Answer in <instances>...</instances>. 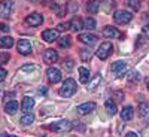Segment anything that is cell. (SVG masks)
Segmentation results:
<instances>
[{
  "instance_id": "cell-1",
  "label": "cell",
  "mask_w": 149,
  "mask_h": 137,
  "mask_svg": "<svg viewBox=\"0 0 149 137\" xmlns=\"http://www.w3.org/2000/svg\"><path fill=\"white\" fill-rule=\"evenodd\" d=\"M74 92H76V82H74L73 79H70V78L66 79L64 83H63V86L60 88V95L69 98V97H72Z\"/></svg>"
},
{
  "instance_id": "cell-2",
  "label": "cell",
  "mask_w": 149,
  "mask_h": 137,
  "mask_svg": "<svg viewBox=\"0 0 149 137\" xmlns=\"http://www.w3.org/2000/svg\"><path fill=\"white\" fill-rule=\"evenodd\" d=\"M112 52H113V45L110 42H103L102 46L98 48V51H97V57L100 60H106V58L110 57Z\"/></svg>"
},
{
  "instance_id": "cell-3",
  "label": "cell",
  "mask_w": 149,
  "mask_h": 137,
  "mask_svg": "<svg viewBox=\"0 0 149 137\" xmlns=\"http://www.w3.org/2000/svg\"><path fill=\"white\" fill-rule=\"evenodd\" d=\"M49 128H51L52 131H55V133H67V131H70V130L73 128V125H72L70 121L63 119V121H58V122L52 124Z\"/></svg>"
},
{
  "instance_id": "cell-4",
  "label": "cell",
  "mask_w": 149,
  "mask_h": 137,
  "mask_svg": "<svg viewBox=\"0 0 149 137\" xmlns=\"http://www.w3.org/2000/svg\"><path fill=\"white\" fill-rule=\"evenodd\" d=\"M113 19L116 24H128L133 19V15L127 10H118L116 14L113 15Z\"/></svg>"
},
{
  "instance_id": "cell-5",
  "label": "cell",
  "mask_w": 149,
  "mask_h": 137,
  "mask_svg": "<svg viewBox=\"0 0 149 137\" xmlns=\"http://www.w3.org/2000/svg\"><path fill=\"white\" fill-rule=\"evenodd\" d=\"M112 72H113V74L116 78H121L127 72V63L125 61H116V63L112 64Z\"/></svg>"
},
{
  "instance_id": "cell-6",
  "label": "cell",
  "mask_w": 149,
  "mask_h": 137,
  "mask_svg": "<svg viewBox=\"0 0 149 137\" xmlns=\"http://www.w3.org/2000/svg\"><path fill=\"white\" fill-rule=\"evenodd\" d=\"M46 76H48V81L51 83H58L61 81V72L55 67H49L46 70Z\"/></svg>"
},
{
  "instance_id": "cell-7",
  "label": "cell",
  "mask_w": 149,
  "mask_h": 137,
  "mask_svg": "<svg viewBox=\"0 0 149 137\" xmlns=\"http://www.w3.org/2000/svg\"><path fill=\"white\" fill-rule=\"evenodd\" d=\"M10 12H12V2H9V0L0 2V18H9Z\"/></svg>"
},
{
  "instance_id": "cell-8",
  "label": "cell",
  "mask_w": 149,
  "mask_h": 137,
  "mask_svg": "<svg viewBox=\"0 0 149 137\" xmlns=\"http://www.w3.org/2000/svg\"><path fill=\"white\" fill-rule=\"evenodd\" d=\"M26 22L29 24V26H31V27H37V26H40V24L43 22V17L40 14H37V12H34V14H30L26 18Z\"/></svg>"
},
{
  "instance_id": "cell-9",
  "label": "cell",
  "mask_w": 149,
  "mask_h": 137,
  "mask_svg": "<svg viewBox=\"0 0 149 137\" xmlns=\"http://www.w3.org/2000/svg\"><path fill=\"white\" fill-rule=\"evenodd\" d=\"M57 60H58V52L54 49H46L43 52V61L46 64H54Z\"/></svg>"
},
{
  "instance_id": "cell-10",
  "label": "cell",
  "mask_w": 149,
  "mask_h": 137,
  "mask_svg": "<svg viewBox=\"0 0 149 137\" xmlns=\"http://www.w3.org/2000/svg\"><path fill=\"white\" fill-rule=\"evenodd\" d=\"M17 49H18V52H19V54H22V55H29V54L31 52V43H30L29 40H26V39H22V40L18 42Z\"/></svg>"
},
{
  "instance_id": "cell-11",
  "label": "cell",
  "mask_w": 149,
  "mask_h": 137,
  "mask_svg": "<svg viewBox=\"0 0 149 137\" xmlns=\"http://www.w3.org/2000/svg\"><path fill=\"white\" fill-rule=\"evenodd\" d=\"M78 40H81L82 43H86V45H94L97 42V36L95 34H91V33H84V34H79L78 36Z\"/></svg>"
},
{
  "instance_id": "cell-12",
  "label": "cell",
  "mask_w": 149,
  "mask_h": 137,
  "mask_svg": "<svg viewBox=\"0 0 149 137\" xmlns=\"http://www.w3.org/2000/svg\"><path fill=\"white\" fill-rule=\"evenodd\" d=\"M95 109V103H93V102H88V103H84V104H81V106H78V113L79 115H86V113H90V112H93Z\"/></svg>"
},
{
  "instance_id": "cell-13",
  "label": "cell",
  "mask_w": 149,
  "mask_h": 137,
  "mask_svg": "<svg viewBox=\"0 0 149 137\" xmlns=\"http://www.w3.org/2000/svg\"><path fill=\"white\" fill-rule=\"evenodd\" d=\"M103 36L104 37H112V39H116V37H121V33L118 31V29L112 27V26H106L103 29Z\"/></svg>"
},
{
  "instance_id": "cell-14",
  "label": "cell",
  "mask_w": 149,
  "mask_h": 137,
  "mask_svg": "<svg viewBox=\"0 0 149 137\" xmlns=\"http://www.w3.org/2000/svg\"><path fill=\"white\" fill-rule=\"evenodd\" d=\"M57 37H58L57 30H45V31H42V39L45 42H54V40H57Z\"/></svg>"
},
{
  "instance_id": "cell-15",
  "label": "cell",
  "mask_w": 149,
  "mask_h": 137,
  "mask_svg": "<svg viewBox=\"0 0 149 137\" xmlns=\"http://www.w3.org/2000/svg\"><path fill=\"white\" fill-rule=\"evenodd\" d=\"M33 107H34V100H33V98H31V97H24V98H22V104H21L22 112L29 113V112H31Z\"/></svg>"
},
{
  "instance_id": "cell-16",
  "label": "cell",
  "mask_w": 149,
  "mask_h": 137,
  "mask_svg": "<svg viewBox=\"0 0 149 137\" xmlns=\"http://www.w3.org/2000/svg\"><path fill=\"white\" fill-rule=\"evenodd\" d=\"M134 116V109L131 106H125L122 110H121V118L122 121H131Z\"/></svg>"
},
{
  "instance_id": "cell-17",
  "label": "cell",
  "mask_w": 149,
  "mask_h": 137,
  "mask_svg": "<svg viewBox=\"0 0 149 137\" xmlns=\"http://www.w3.org/2000/svg\"><path fill=\"white\" fill-rule=\"evenodd\" d=\"M98 9H100V0H90L88 5H86V10H88L91 15L97 14Z\"/></svg>"
},
{
  "instance_id": "cell-18",
  "label": "cell",
  "mask_w": 149,
  "mask_h": 137,
  "mask_svg": "<svg viewBox=\"0 0 149 137\" xmlns=\"http://www.w3.org/2000/svg\"><path fill=\"white\" fill-rule=\"evenodd\" d=\"M90 70L85 67H79V81L81 83H88L90 82Z\"/></svg>"
},
{
  "instance_id": "cell-19",
  "label": "cell",
  "mask_w": 149,
  "mask_h": 137,
  "mask_svg": "<svg viewBox=\"0 0 149 137\" xmlns=\"http://www.w3.org/2000/svg\"><path fill=\"white\" fill-rule=\"evenodd\" d=\"M14 46V39L10 36H3L0 37V48H5V49H9Z\"/></svg>"
},
{
  "instance_id": "cell-20",
  "label": "cell",
  "mask_w": 149,
  "mask_h": 137,
  "mask_svg": "<svg viewBox=\"0 0 149 137\" xmlns=\"http://www.w3.org/2000/svg\"><path fill=\"white\" fill-rule=\"evenodd\" d=\"M5 112H6V113H9V115L17 113V112H18V103L14 102V100H10L9 103H6V106H5Z\"/></svg>"
},
{
  "instance_id": "cell-21",
  "label": "cell",
  "mask_w": 149,
  "mask_h": 137,
  "mask_svg": "<svg viewBox=\"0 0 149 137\" xmlns=\"http://www.w3.org/2000/svg\"><path fill=\"white\" fill-rule=\"evenodd\" d=\"M70 29H72L73 31H79V30L84 29V24H82V21H81L78 17H74V18H72V21H70Z\"/></svg>"
},
{
  "instance_id": "cell-22",
  "label": "cell",
  "mask_w": 149,
  "mask_h": 137,
  "mask_svg": "<svg viewBox=\"0 0 149 137\" xmlns=\"http://www.w3.org/2000/svg\"><path fill=\"white\" fill-rule=\"evenodd\" d=\"M137 112H139V116L148 118V116H149V103H140Z\"/></svg>"
},
{
  "instance_id": "cell-23",
  "label": "cell",
  "mask_w": 149,
  "mask_h": 137,
  "mask_svg": "<svg viewBox=\"0 0 149 137\" xmlns=\"http://www.w3.org/2000/svg\"><path fill=\"white\" fill-rule=\"evenodd\" d=\"M91 55H93V51H91L90 48H84V49H81V51H79V57H81L82 61H90L91 60Z\"/></svg>"
},
{
  "instance_id": "cell-24",
  "label": "cell",
  "mask_w": 149,
  "mask_h": 137,
  "mask_svg": "<svg viewBox=\"0 0 149 137\" xmlns=\"http://www.w3.org/2000/svg\"><path fill=\"white\" fill-rule=\"evenodd\" d=\"M104 107H106V112L109 115H115L116 112H118V109H116V104L112 102V100H106V103H104Z\"/></svg>"
},
{
  "instance_id": "cell-25",
  "label": "cell",
  "mask_w": 149,
  "mask_h": 137,
  "mask_svg": "<svg viewBox=\"0 0 149 137\" xmlns=\"http://www.w3.org/2000/svg\"><path fill=\"white\" fill-rule=\"evenodd\" d=\"M82 24H84V29H86V30H94L95 29V19L94 18H85L84 21H82Z\"/></svg>"
},
{
  "instance_id": "cell-26",
  "label": "cell",
  "mask_w": 149,
  "mask_h": 137,
  "mask_svg": "<svg viewBox=\"0 0 149 137\" xmlns=\"http://www.w3.org/2000/svg\"><path fill=\"white\" fill-rule=\"evenodd\" d=\"M58 45L61 48H69L72 45V37L70 36H63V37H60L58 39Z\"/></svg>"
},
{
  "instance_id": "cell-27",
  "label": "cell",
  "mask_w": 149,
  "mask_h": 137,
  "mask_svg": "<svg viewBox=\"0 0 149 137\" xmlns=\"http://www.w3.org/2000/svg\"><path fill=\"white\" fill-rule=\"evenodd\" d=\"M100 82H102V76H100V74H95V76L90 81V88H88V90H90V91H94Z\"/></svg>"
},
{
  "instance_id": "cell-28",
  "label": "cell",
  "mask_w": 149,
  "mask_h": 137,
  "mask_svg": "<svg viewBox=\"0 0 149 137\" xmlns=\"http://www.w3.org/2000/svg\"><path fill=\"white\" fill-rule=\"evenodd\" d=\"M33 121H34V115L30 113V112H29V113H26V115L21 118V124H22V125H30Z\"/></svg>"
},
{
  "instance_id": "cell-29",
  "label": "cell",
  "mask_w": 149,
  "mask_h": 137,
  "mask_svg": "<svg viewBox=\"0 0 149 137\" xmlns=\"http://www.w3.org/2000/svg\"><path fill=\"white\" fill-rule=\"evenodd\" d=\"M78 9H79V5H78V2H74V0H70V2L66 5V10H67V12H70V14L76 12Z\"/></svg>"
},
{
  "instance_id": "cell-30",
  "label": "cell",
  "mask_w": 149,
  "mask_h": 137,
  "mask_svg": "<svg viewBox=\"0 0 149 137\" xmlns=\"http://www.w3.org/2000/svg\"><path fill=\"white\" fill-rule=\"evenodd\" d=\"M140 81V73L137 70H133L128 74V82H139Z\"/></svg>"
},
{
  "instance_id": "cell-31",
  "label": "cell",
  "mask_w": 149,
  "mask_h": 137,
  "mask_svg": "<svg viewBox=\"0 0 149 137\" xmlns=\"http://www.w3.org/2000/svg\"><path fill=\"white\" fill-rule=\"evenodd\" d=\"M51 10H54L58 17H63V15H64V10L61 9L60 5H57V3H52V5H51Z\"/></svg>"
},
{
  "instance_id": "cell-32",
  "label": "cell",
  "mask_w": 149,
  "mask_h": 137,
  "mask_svg": "<svg viewBox=\"0 0 149 137\" xmlns=\"http://www.w3.org/2000/svg\"><path fill=\"white\" fill-rule=\"evenodd\" d=\"M128 6H130L133 10L137 12V10L140 9V0H128Z\"/></svg>"
},
{
  "instance_id": "cell-33",
  "label": "cell",
  "mask_w": 149,
  "mask_h": 137,
  "mask_svg": "<svg viewBox=\"0 0 149 137\" xmlns=\"http://www.w3.org/2000/svg\"><path fill=\"white\" fill-rule=\"evenodd\" d=\"M64 69L67 70V72H70V70H73V60L72 58H67V60H64Z\"/></svg>"
},
{
  "instance_id": "cell-34",
  "label": "cell",
  "mask_w": 149,
  "mask_h": 137,
  "mask_svg": "<svg viewBox=\"0 0 149 137\" xmlns=\"http://www.w3.org/2000/svg\"><path fill=\"white\" fill-rule=\"evenodd\" d=\"M67 29H70V22H61L57 26V31H64Z\"/></svg>"
},
{
  "instance_id": "cell-35",
  "label": "cell",
  "mask_w": 149,
  "mask_h": 137,
  "mask_svg": "<svg viewBox=\"0 0 149 137\" xmlns=\"http://www.w3.org/2000/svg\"><path fill=\"white\" fill-rule=\"evenodd\" d=\"M8 61H9V54L0 52V64H2V63H8Z\"/></svg>"
},
{
  "instance_id": "cell-36",
  "label": "cell",
  "mask_w": 149,
  "mask_h": 137,
  "mask_svg": "<svg viewBox=\"0 0 149 137\" xmlns=\"http://www.w3.org/2000/svg\"><path fill=\"white\" fill-rule=\"evenodd\" d=\"M8 76V72L5 70V69H2V67H0V82H2V81H5V78Z\"/></svg>"
},
{
  "instance_id": "cell-37",
  "label": "cell",
  "mask_w": 149,
  "mask_h": 137,
  "mask_svg": "<svg viewBox=\"0 0 149 137\" xmlns=\"http://www.w3.org/2000/svg\"><path fill=\"white\" fill-rule=\"evenodd\" d=\"M10 29H9V26L8 24H3V22H0V31H5V33H8Z\"/></svg>"
},
{
  "instance_id": "cell-38",
  "label": "cell",
  "mask_w": 149,
  "mask_h": 137,
  "mask_svg": "<svg viewBox=\"0 0 149 137\" xmlns=\"http://www.w3.org/2000/svg\"><path fill=\"white\" fill-rule=\"evenodd\" d=\"M143 34H145V36H146V37H148V39H149V26H148V27H145V29H143Z\"/></svg>"
},
{
  "instance_id": "cell-39",
  "label": "cell",
  "mask_w": 149,
  "mask_h": 137,
  "mask_svg": "<svg viewBox=\"0 0 149 137\" xmlns=\"http://www.w3.org/2000/svg\"><path fill=\"white\" fill-rule=\"evenodd\" d=\"M125 136H127V137H137L139 134H136V133H133V131H130V133H127Z\"/></svg>"
},
{
  "instance_id": "cell-40",
  "label": "cell",
  "mask_w": 149,
  "mask_h": 137,
  "mask_svg": "<svg viewBox=\"0 0 149 137\" xmlns=\"http://www.w3.org/2000/svg\"><path fill=\"white\" fill-rule=\"evenodd\" d=\"M6 98H14V94H6L5 95V100H6Z\"/></svg>"
},
{
  "instance_id": "cell-41",
  "label": "cell",
  "mask_w": 149,
  "mask_h": 137,
  "mask_svg": "<svg viewBox=\"0 0 149 137\" xmlns=\"http://www.w3.org/2000/svg\"><path fill=\"white\" fill-rule=\"evenodd\" d=\"M146 86H148V90H149V78L146 79Z\"/></svg>"
},
{
  "instance_id": "cell-42",
  "label": "cell",
  "mask_w": 149,
  "mask_h": 137,
  "mask_svg": "<svg viewBox=\"0 0 149 137\" xmlns=\"http://www.w3.org/2000/svg\"><path fill=\"white\" fill-rule=\"evenodd\" d=\"M31 2H34V3H37V2H42V0H31Z\"/></svg>"
}]
</instances>
